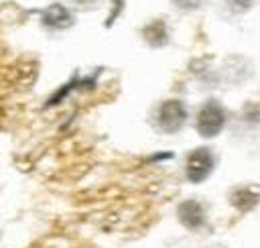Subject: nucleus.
<instances>
[{
	"label": "nucleus",
	"instance_id": "obj_1",
	"mask_svg": "<svg viewBox=\"0 0 260 248\" xmlns=\"http://www.w3.org/2000/svg\"><path fill=\"white\" fill-rule=\"evenodd\" d=\"M223 126V110L209 102L207 106H203V110L199 112V120H197V128L203 136H215Z\"/></svg>",
	"mask_w": 260,
	"mask_h": 248
},
{
	"label": "nucleus",
	"instance_id": "obj_2",
	"mask_svg": "<svg viewBox=\"0 0 260 248\" xmlns=\"http://www.w3.org/2000/svg\"><path fill=\"white\" fill-rule=\"evenodd\" d=\"M211 167H213L211 152L207 148H197V150H193L189 154V161H187V177L197 183V181H201V179H205L209 175Z\"/></svg>",
	"mask_w": 260,
	"mask_h": 248
},
{
	"label": "nucleus",
	"instance_id": "obj_3",
	"mask_svg": "<svg viewBox=\"0 0 260 248\" xmlns=\"http://www.w3.org/2000/svg\"><path fill=\"white\" fill-rule=\"evenodd\" d=\"M185 120V108L181 102H167L158 112V122L165 130H177Z\"/></svg>",
	"mask_w": 260,
	"mask_h": 248
},
{
	"label": "nucleus",
	"instance_id": "obj_4",
	"mask_svg": "<svg viewBox=\"0 0 260 248\" xmlns=\"http://www.w3.org/2000/svg\"><path fill=\"white\" fill-rule=\"evenodd\" d=\"M43 20H45V24L51 26V28H65V26H69V24L73 22V16H71V12H69L67 8H63L61 4H53V6H49V8L43 12Z\"/></svg>",
	"mask_w": 260,
	"mask_h": 248
},
{
	"label": "nucleus",
	"instance_id": "obj_5",
	"mask_svg": "<svg viewBox=\"0 0 260 248\" xmlns=\"http://www.w3.org/2000/svg\"><path fill=\"white\" fill-rule=\"evenodd\" d=\"M77 2H81V4H87V2H91V0H77Z\"/></svg>",
	"mask_w": 260,
	"mask_h": 248
}]
</instances>
